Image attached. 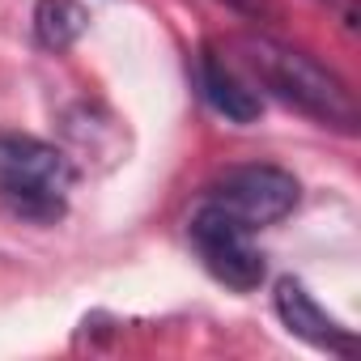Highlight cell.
<instances>
[{"label": "cell", "instance_id": "6da1fadb", "mask_svg": "<svg viewBox=\"0 0 361 361\" xmlns=\"http://www.w3.org/2000/svg\"><path fill=\"white\" fill-rule=\"evenodd\" d=\"M238 56L259 77V85H268L281 102H289L331 128L357 123V102H353L348 85L336 73H327L319 60H310L306 51L276 43L268 35H247V39H238Z\"/></svg>", "mask_w": 361, "mask_h": 361}, {"label": "cell", "instance_id": "7a4b0ae2", "mask_svg": "<svg viewBox=\"0 0 361 361\" xmlns=\"http://www.w3.org/2000/svg\"><path fill=\"white\" fill-rule=\"evenodd\" d=\"M77 170L68 153L35 136H0V200L22 221L51 226L68 209Z\"/></svg>", "mask_w": 361, "mask_h": 361}, {"label": "cell", "instance_id": "3957f363", "mask_svg": "<svg viewBox=\"0 0 361 361\" xmlns=\"http://www.w3.org/2000/svg\"><path fill=\"white\" fill-rule=\"evenodd\" d=\"M192 247L196 255L204 259V268L226 285V289H238V293H251L264 285V255L259 247L251 243V226H243L238 217H230L221 204L204 200L196 213H192Z\"/></svg>", "mask_w": 361, "mask_h": 361}, {"label": "cell", "instance_id": "277c9868", "mask_svg": "<svg viewBox=\"0 0 361 361\" xmlns=\"http://www.w3.org/2000/svg\"><path fill=\"white\" fill-rule=\"evenodd\" d=\"M213 204H221L230 217H238L243 226L251 230H264V226H276L285 221L298 200H302V188L298 178L281 166H268V161H251V166H234L226 170L213 192H209Z\"/></svg>", "mask_w": 361, "mask_h": 361}, {"label": "cell", "instance_id": "5b68a950", "mask_svg": "<svg viewBox=\"0 0 361 361\" xmlns=\"http://www.w3.org/2000/svg\"><path fill=\"white\" fill-rule=\"evenodd\" d=\"M272 298H276V314H281V323H285L298 340H306V344H314V348H323V353H340V357H348V353L357 348L353 331H348L344 323H336V319L310 298V289H306L302 281L281 276Z\"/></svg>", "mask_w": 361, "mask_h": 361}, {"label": "cell", "instance_id": "8992f818", "mask_svg": "<svg viewBox=\"0 0 361 361\" xmlns=\"http://www.w3.org/2000/svg\"><path fill=\"white\" fill-rule=\"evenodd\" d=\"M196 77H200V94H204V102H209L217 115H226L230 123H255V119H259L264 98H259V94L234 73V68H226L217 56H200Z\"/></svg>", "mask_w": 361, "mask_h": 361}, {"label": "cell", "instance_id": "52a82bcc", "mask_svg": "<svg viewBox=\"0 0 361 361\" xmlns=\"http://www.w3.org/2000/svg\"><path fill=\"white\" fill-rule=\"evenodd\" d=\"M90 26V13L77 0H39L35 5V39L47 51H68Z\"/></svg>", "mask_w": 361, "mask_h": 361}, {"label": "cell", "instance_id": "ba28073f", "mask_svg": "<svg viewBox=\"0 0 361 361\" xmlns=\"http://www.w3.org/2000/svg\"><path fill=\"white\" fill-rule=\"evenodd\" d=\"M221 5H230V9H238V13H247V18H268V13H272L268 0H221Z\"/></svg>", "mask_w": 361, "mask_h": 361}]
</instances>
